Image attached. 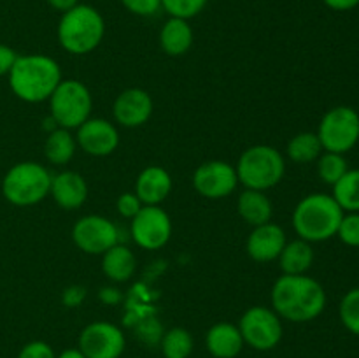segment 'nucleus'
I'll return each instance as SVG.
<instances>
[{"instance_id": "nucleus-1", "label": "nucleus", "mask_w": 359, "mask_h": 358, "mask_svg": "<svg viewBox=\"0 0 359 358\" xmlns=\"http://www.w3.org/2000/svg\"><path fill=\"white\" fill-rule=\"evenodd\" d=\"M270 300L279 318L293 323H307L325 311L326 291L319 281L307 274H283L273 283Z\"/></svg>"}, {"instance_id": "nucleus-2", "label": "nucleus", "mask_w": 359, "mask_h": 358, "mask_svg": "<svg viewBox=\"0 0 359 358\" xmlns=\"http://www.w3.org/2000/svg\"><path fill=\"white\" fill-rule=\"evenodd\" d=\"M7 76L13 93L28 104L49 100L56 86L62 83L58 62L46 55H18Z\"/></svg>"}, {"instance_id": "nucleus-3", "label": "nucleus", "mask_w": 359, "mask_h": 358, "mask_svg": "<svg viewBox=\"0 0 359 358\" xmlns=\"http://www.w3.org/2000/svg\"><path fill=\"white\" fill-rule=\"evenodd\" d=\"M344 211L332 195L311 193L293 211V228L307 242H323L335 237Z\"/></svg>"}, {"instance_id": "nucleus-4", "label": "nucleus", "mask_w": 359, "mask_h": 358, "mask_svg": "<svg viewBox=\"0 0 359 358\" xmlns=\"http://www.w3.org/2000/svg\"><path fill=\"white\" fill-rule=\"evenodd\" d=\"M105 34L104 16L95 7L77 4L62 14L58 23V42L70 55H88L98 48Z\"/></svg>"}, {"instance_id": "nucleus-5", "label": "nucleus", "mask_w": 359, "mask_h": 358, "mask_svg": "<svg viewBox=\"0 0 359 358\" xmlns=\"http://www.w3.org/2000/svg\"><path fill=\"white\" fill-rule=\"evenodd\" d=\"M235 171H237L238 183H242L245 188L266 192L279 185L280 179L284 178L286 161L276 147L258 144L241 154Z\"/></svg>"}, {"instance_id": "nucleus-6", "label": "nucleus", "mask_w": 359, "mask_h": 358, "mask_svg": "<svg viewBox=\"0 0 359 358\" xmlns=\"http://www.w3.org/2000/svg\"><path fill=\"white\" fill-rule=\"evenodd\" d=\"M51 179L53 175L44 165L37 161H20L4 175L2 193L13 206H35L49 195Z\"/></svg>"}, {"instance_id": "nucleus-7", "label": "nucleus", "mask_w": 359, "mask_h": 358, "mask_svg": "<svg viewBox=\"0 0 359 358\" xmlns=\"http://www.w3.org/2000/svg\"><path fill=\"white\" fill-rule=\"evenodd\" d=\"M93 98L84 83L77 79H62L49 97L51 118L60 128H77L91 114Z\"/></svg>"}, {"instance_id": "nucleus-8", "label": "nucleus", "mask_w": 359, "mask_h": 358, "mask_svg": "<svg viewBox=\"0 0 359 358\" xmlns=\"http://www.w3.org/2000/svg\"><path fill=\"white\" fill-rule=\"evenodd\" d=\"M323 151L346 154L359 142V114L349 105H337L321 118L318 128Z\"/></svg>"}, {"instance_id": "nucleus-9", "label": "nucleus", "mask_w": 359, "mask_h": 358, "mask_svg": "<svg viewBox=\"0 0 359 358\" xmlns=\"http://www.w3.org/2000/svg\"><path fill=\"white\" fill-rule=\"evenodd\" d=\"M238 330L248 346L256 351H270L283 339V321L273 309L252 305L242 314Z\"/></svg>"}, {"instance_id": "nucleus-10", "label": "nucleus", "mask_w": 359, "mask_h": 358, "mask_svg": "<svg viewBox=\"0 0 359 358\" xmlns=\"http://www.w3.org/2000/svg\"><path fill=\"white\" fill-rule=\"evenodd\" d=\"M74 244L88 255H104L119 242V230L111 220L98 214H88L76 221L72 228Z\"/></svg>"}, {"instance_id": "nucleus-11", "label": "nucleus", "mask_w": 359, "mask_h": 358, "mask_svg": "<svg viewBox=\"0 0 359 358\" xmlns=\"http://www.w3.org/2000/svg\"><path fill=\"white\" fill-rule=\"evenodd\" d=\"M132 237L142 249H161L172 235L170 216L160 206H144L132 218Z\"/></svg>"}, {"instance_id": "nucleus-12", "label": "nucleus", "mask_w": 359, "mask_h": 358, "mask_svg": "<svg viewBox=\"0 0 359 358\" xmlns=\"http://www.w3.org/2000/svg\"><path fill=\"white\" fill-rule=\"evenodd\" d=\"M125 347V333L114 323L93 321L79 336V350L86 358H119Z\"/></svg>"}, {"instance_id": "nucleus-13", "label": "nucleus", "mask_w": 359, "mask_h": 358, "mask_svg": "<svg viewBox=\"0 0 359 358\" xmlns=\"http://www.w3.org/2000/svg\"><path fill=\"white\" fill-rule=\"evenodd\" d=\"M238 185L237 171L228 161L210 160L198 165L193 174V186L205 199H224L235 192Z\"/></svg>"}, {"instance_id": "nucleus-14", "label": "nucleus", "mask_w": 359, "mask_h": 358, "mask_svg": "<svg viewBox=\"0 0 359 358\" xmlns=\"http://www.w3.org/2000/svg\"><path fill=\"white\" fill-rule=\"evenodd\" d=\"M77 146L91 157H107L116 151L119 144V133L111 121L104 118H88L77 126Z\"/></svg>"}, {"instance_id": "nucleus-15", "label": "nucleus", "mask_w": 359, "mask_h": 358, "mask_svg": "<svg viewBox=\"0 0 359 358\" xmlns=\"http://www.w3.org/2000/svg\"><path fill=\"white\" fill-rule=\"evenodd\" d=\"M112 114L116 121L126 128L142 126L153 114V98L142 88H128L114 100Z\"/></svg>"}, {"instance_id": "nucleus-16", "label": "nucleus", "mask_w": 359, "mask_h": 358, "mask_svg": "<svg viewBox=\"0 0 359 358\" xmlns=\"http://www.w3.org/2000/svg\"><path fill=\"white\" fill-rule=\"evenodd\" d=\"M286 242V232L283 230V227L269 221V223L258 225V227L252 228L245 248H248V255L255 262L266 263L279 258Z\"/></svg>"}, {"instance_id": "nucleus-17", "label": "nucleus", "mask_w": 359, "mask_h": 358, "mask_svg": "<svg viewBox=\"0 0 359 358\" xmlns=\"http://www.w3.org/2000/svg\"><path fill=\"white\" fill-rule=\"evenodd\" d=\"M49 195L62 209H79L88 199V185L79 172L63 171L53 175Z\"/></svg>"}, {"instance_id": "nucleus-18", "label": "nucleus", "mask_w": 359, "mask_h": 358, "mask_svg": "<svg viewBox=\"0 0 359 358\" xmlns=\"http://www.w3.org/2000/svg\"><path fill=\"white\" fill-rule=\"evenodd\" d=\"M172 192V178L160 165H149L135 181V195L144 206H160Z\"/></svg>"}, {"instance_id": "nucleus-19", "label": "nucleus", "mask_w": 359, "mask_h": 358, "mask_svg": "<svg viewBox=\"0 0 359 358\" xmlns=\"http://www.w3.org/2000/svg\"><path fill=\"white\" fill-rule=\"evenodd\" d=\"M205 346L214 358H235L244 350L245 343L238 325L221 321L209 329L205 336Z\"/></svg>"}, {"instance_id": "nucleus-20", "label": "nucleus", "mask_w": 359, "mask_h": 358, "mask_svg": "<svg viewBox=\"0 0 359 358\" xmlns=\"http://www.w3.org/2000/svg\"><path fill=\"white\" fill-rule=\"evenodd\" d=\"M160 46L170 56L186 55L193 46V28L188 20L170 18L160 30Z\"/></svg>"}, {"instance_id": "nucleus-21", "label": "nucleus", "mask_w": 359, "mask_h": 358, "mask_svg": "<svg viewBox=\"0 0 359 358\" xmlns=\"http://www.w3.org/2000/svg\"><path fill=\"white\" fill-rule=\"evenodd\" d=\"M135 269L137 258L133 251L119 242L102 255V270L116 283H126L135 274Z\"/></svg>"}, {"instance_id": "nucleus-22", "label": "nucleus", "mask_w": 359, "mask_h": 358, "mask_svg": "<svg viewBox=\"0 0 359 358\" xmlns=\"http://www.w3.org/2000/svg\"><path fill=\"white\" fill-rule=\"evenodd\" d=\"M238 214H241L242 220L245 223L252 225V227H258V225L269 223L272 220V202H270L269 197L265 195V192H259V190H248L241 193L237 202Z\"/></svg>"}, {"instance_id": "nucleus-23", "label": "nucleus", "mask_w": 359, "mask_h": 358, "mask_svg": "<svg viewBox=\"0 0 359 358\" xmlns=\"http://www.w3.org/2000/svg\"><path fill=\"white\" fill-rule=\"evenodd\" d=\"M279 263L284 274H291V276L305 274L314 263V249H312L311 242L304 241V239L286 242L279 255Z\"/></svg>"}, {"instance_id": "nucleus-24", "label": "nucleus", "mask_w": 359, "mask_h": 358, "mask_svg": "<svg viewBox=\"0 0 359 358\" xmlns=\"http://www.w3.org/2000/svg\"><path fill=\"white\" fill-rule=\"evenodd\" d=\"M76 137L65 128H56L51 130L46 139L44 144V153L48 158L49 164L53 165H65L72 160L74 153H76Z\"/></svg>"}, {"instance_id": "nucleus-25", "label": "nucleus", "mask_w": 359, "mask_h": 358, "mask_svg": "<svg viewBox=\"0 0 359 358\" xmlns=\"http://www.w3.org/2000/svg\"><path fill=\"white\" fill-rule=\"evenodd\" d=\"M332 197L344 213H359V168H349L333 185Z\"/></svg>"}, {"instance_id": "nucleus-26", "label": "nucleus", "mask_w": 359, "mask_h": 358, "mask_svg": "<svg viewBox=\"0 0 359 358\" xmlns=\"http://www.w3.org/2000/svg\"><path fill=\"white\" fill-rule=\"evenodd\" d=\"M323 153L321 140L314 132H300L287 142V157L294 164H311Z\"/></svg>"}, {"instance_id": "nucleus-27", "label": "nucleus", "mask_w": 359, "mask_h": 358, "mask_svg": "<svg viewBox=\"0 0 359 358\" xmlns=\"http://www.w3.org/2000/svg\"><path fill=\"white\" fill-rule=\"evenodd\" d=\"M161 353L165 358H189L193 353V336L182 326L167 330L160 339Z\"/></svg>"}, {"instance_id": "nucleus-28", "label": "nucleus", "mask_w": 359, "mask_h": 358, "mask_svg": "<svg viewBox=\"0 0 359 358\" xmlns=\"http://www.w3.org/2000/svg\"><path fill=\"white\" fill-rule=\"evenodd\" d=\"M347 171L349 167H347V160L344 158V154L323 151L321 157L318 158V174L326 185L333 186Z\"/></svg>"}, {"instance_id": "nucleus-29", "label": "nucleus", "mask_w": 359, "mask_h": 358, "mask_svg": "<svg viewBox=\"0 0 359 358\" xmlns=\"http://www.w3.org/2000/svg\"><path fill=\"white\" fill-rule=\"evenodd\" d=\"M339 314L342 325L354 336H359V286L353 288L344 295L339 305Z\"/></svg>"}, {"instance_id": "nucleus-30", "label": "nucleus", "mask_w": 359, "mask_h": 358, "mask_svg": "<svg viewBox=\"0 0 359 358\" xmlns=\"http://www.w3.org/2000/svg\"><path fill=\"white\" fill-rule=\"evenodd\" d=\"M207 0H161V9L167 11L170 18L189 20L205 9Z\"/></svg>"}, {"instance_id": "nucleus-31", "label": "nucleus", "mask_w": 359, "mask_h": 358, "mask_svg": "<svg viewBox=\"0 0 359 358\" xmlns=\"http://www.w3.org/2000/svg\"><path fill=\"white\" fill-rule=\"evenodd\" d=\"M337 237L351 248H359V213H344Z\"/></svg>"}, {"instance_id": "nucleus-32", "label": "nucleus", "mask_w": 359, "mask_h": 358, "mask_svg": "<svg viewBox=\"0 0 359 358\" xmlns=\"http://www.w3.org/2000/svg\"><path fill=\"white\" fill-rule=\"evenodd\" d=\"M18 358H56V353L44 340H32L21 347Z\"/></svg>"}, {"instance_id": "nucleus-33", "label": "nucleus", "mask_w": 359, "mask_h": 358, "mask_svg": "<svg viewBox=\"0 0 359 358\" xmlns=\"http://www.w3.org/2000/svg\"><path fill=\"white\" fill-rule=\"evenodd\" d=\"M121 4L137 16H153L161 9V0H121Z\"/></svg>"}, {"instance_id": "nucleus-34", "label": "nucleus", "mask_w": 359, "mask_h": 358, "mask_svg": "<svg viewBox=\"0 0 359 358\" xmlns=\"http://www.w3.org/2000/svg\"><path fill=\"white\" fill-rule=\"evenodd\" d=\"M116 207H118V213L121 214V216L130 218V220H132V218L135 216L140 209H142L144 204L140 202V199L135 195V193L128 192V193H123V195H119L118 202H116Z\"/></svg>"}, {"instance_id": "nucleus-35", "label": "nucleus", "mask_w": 359, "mask_h": 358, "mask_svg": "<svg viewBox=\"0 0 359 358\" xmlns=\"http://www.w3.org/2000/svg\"><path fill=\"white\" fill-rule=\"evenodd\" d=\"M18 55L11 46L0 44V77L7 76L13 69L14 62H16Z\"/></svg>"}, {"instance_id": "nucleus-36", "label": "nucleus", "mask_w": 359, "mask_h": 358, "mask_svg": "<svg viewBox=\"0 0 359 358\" xmlns=\"http://www.w3.org/2000/svg\"><path fill=\"white\" fill-rule=\"evenodd\" d=\"M84 297H86V290L83 286H69L63 291L62 300L67 307H76L84 300Z\"/></svg>"}, {"instance_id": "nucleus-37", "label": "nucleus", "mask_w": 359, "mask_h": 358, "mask_svg": "<svg viewBox=\"0 0 359 358\" xmlns=\"http://www.w3.org/2000/svg\"><path fill=\"white\" fill-rule=\"evenodd\" d=\"M100 300L104 302V304H109V305H116L119 300H121V293H119L118 288H102L100 290Z\"/></svg>"}, {"instance_id": "nucleus-38", "label": "nucleus", "mask_w": 359, "mask_h": 358, "mask_svg": "<svg viewBox=\"0 0 359 358\" xmlns=\"http://www.w3.org/2000/svg\"><path fill=\"white\" fill-rule=\"evenodd\" d=\"M333 11H351L359 6V0H323Z\"/></svg>"}, {"instance_id": "nucleus-39", "label": "nucleus", "mask_w": 359, "mask_h": 358, "mask_svg": "<svg viewBox=\"0 0 359 358\" xmlns=\"http://www.w3.org/2000/svg\"><path fill=\"white\" fill-rule=\"evenodd\" d=\"M49 6L53 7V9L60 11V13H67V11H70L72 7H76L77 4H79V0H48Z\"/></svg>"}, {"instance_id": "nucleus-40", "label": "nucleus", "mask_w": 359, "mask_h": 358, "mask_svg": "<svg viewBox=\"0 0 359 358\" xmlns=\"http://www.w3.org/2000/svg\"><path fill=\"white\" fill-rule=\"evenodd\" d=\"M56 358H86L83 354V351L79 347H69V350H63L62 353L56 354Z\"/></svg>"}]
</instances>
